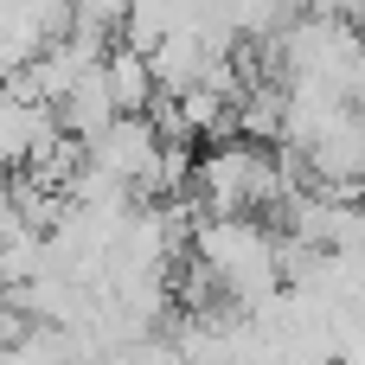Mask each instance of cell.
I'll return each mask as SVG.
<instances>
[{
  "mask_svg": "<svg viewBox=\"0 0 365 365\" xmlns=\"http://www.w3.org/2000/svg\"><path fill=\"white\" fill-rule=\"evenodd\" d=\"M51 135H58V115L45 103L19 96V90H0V167L6 173H19L32 160V148L51 141Z\"/></svg>",
  "mask_w": 365,
  "mask_h": 365,
  "instance_id": "cell-1",
  "label": "cell"
},
{
  "mask_svg": "<svg viewBox=\"0 0 365 365\" xmlns=\"http://www.w3.org/2000/svg\"><path fill=\"white\" fill-rule=\"evenodd\" d=\"M103 83H109V103H115V115H148V109L160 103L148 58H141V51H128V45H115V51L103 58Z\"/></svg>",
  "mask_w": 365,
  "mask_h": 365,
  "instance_id": "cell-3",
  "label": "cell"
},
{
  "mask_svg": "<svg viewBox=\"0 0 365 365\" xmlns=\"http://www.w3.org/2000/svg\"><path fill=\"white\" fill-rule=\"evenodd\" d=\"M51 115H58V128H64L71 141H83V148H90V141H103V128L115 122V103H109V83H103V64H96V71H83V77L58 96V109H51Z\"/></svg>",
  "mask_w": 365,
  "mask_h": 365,
  "instance_id": "cell-2",
  "label": "cell"
}]
</instances>
